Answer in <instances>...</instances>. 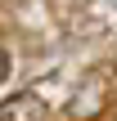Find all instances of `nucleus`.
<instances>
[{
    "label": "nucleus",
    "instance_id": "nucleus-1",
    "mask_svg": "<svg viewBox=\"0 0 117 121\" xmlns=\"http://www.w3.org/2000/svg\"><path fill=\"white\" fill-rule=\"evenodd\" d=\"M54 13L72 36H104L108 27H117L108 0H54Z\"/></svg>",
    "mask_w": 117,
    "mask_h": 121
},
{
    "label": "nucleus",
    "instance_id": "nucleus-2",
    "mask_svg": "<svg viewBox=\"0 0 117 121\" xmlns=\"http://www.w3.org/2000/svg\"><path fill=\"white\" fill-rule=\"evenodd\" d=\"M0 121H45V103H41L32 90L9 94V99L0 103Z\"/></svg>",
    "mask_w": 117,
    "mask_h": 121
},
{
    "label": "nucleus",
    "instance_id": "nucleus-3",
    "mask_svg": "<svg viewBox=\"0 0 117 121\" xmlns=\"http://www.w3.org/2000/svg\"><path fill=\"white\" fill-rule=\"evenodd\" d=\"M5 76H9V54L0 49V81H5Z\"/></svg>",
    "mask_w": 117,
    "mask_h": 121
}]
</instances>
